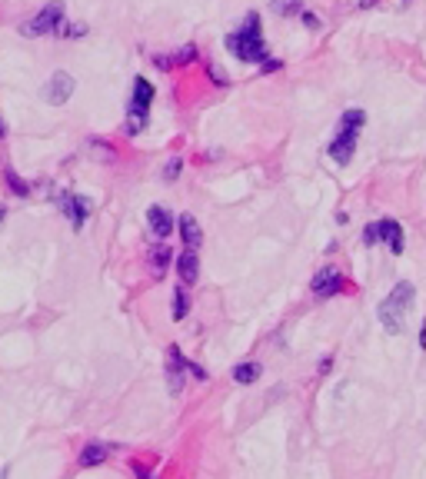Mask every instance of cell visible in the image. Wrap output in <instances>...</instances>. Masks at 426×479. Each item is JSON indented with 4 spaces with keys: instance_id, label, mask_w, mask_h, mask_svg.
Listing matches in <instances>:
<instances>
[{
    "instance_id": "83f0119b",
    "label": "cell",
    "mask_w": 426,
    "mask_h": 479,
    "mask_svg": "<svg viewBox=\"0 0 426 479\" xmlns=\"http://www.w3.org/2000/svg\"><path fill=\"white\" fill-rule=\"evenodd\" d=\"M377 3H380V0H356V7H360V10H370V7H377Z\"/></svg>"
},
{
    "instance_id": "4fadbf2b",
    "label": "cell",
    "mask_w": 426,
    "mask_h": 479,
    "mask_svg": "<svg viewBox=\"0 0 426 479\" xmlns=\"http://www.w3.org/2000/svg\"><path fill=\"white\" fill-rule=\"evenodd\" d=\"M180 237H183V243L194 250L200 240H203V230H200V223H197V217L194 213H183L180 217Z\"/></svg>"
},
{
    "instance_id": "cb8c5ba5",
    "label": "cell",
    "mask_w": 426,
    "mask_h": 479,
    "mask_svg": "<svg viewBox=\"0 0 426 479\" xmlns=\"http://www.w3.org/2000/svg\"><path fill=\"white\" fill-rule=\"evenodd\" d=\"M187 370H190V373L197 376L200 383H203V379H210V373H207V370H203V366H197V363H187Z\"/></svg>"
},
{
    "instance_id": "d6986e66",
    "label": "cell",
    "mask_w": 426,
    "mask_h": 479,
    "mask_svg": "<svg viewBox=\"0 0 426 479\" xmlns=\"http://www.w3.org/2000/svg\"><path fill=\"white\" fill-rule=\"evenodd\" d=\"M270 7H274V14H280V17H293L303 10V0H270Z\"/></svg>"
},
{
    "instance_id": "277c9868",
    "label": "cell",
    "mask_w": 426,
    "mask_h": 479,
    "mask_svg": "<svg viewBox=\"0 0 426 479\" xmlns=\"http://www.w3.org/2000/svg\"><path fill=\"white\" fill-rule=\"evenodd\" d=\"M63 14H67V10H63L61 0H50V3H47L40 14H33L31 20L20 27V33H24V37H44V33H57V27L63 24Z\"/></svg>"
},
{
    "instance_id": "2e32d148",
    "label": "cell",
    "mask_w": 426,
    "mask_h": 479,
    "mask_svg": "<svg viewBox=\"0 0 426 479\" xmlns=\"http://www.w3.org/2000/svg\"><path fill=\"white\" fill-rule=\"evenodd\" d=\"M150 260H153V273L164 276V269L170 267V250L164 243H157V246H150Z\"/></svg>"
},
{
    "instance_id": "8992f818",
    "label": "cell",
    "mask_w": 426,
    "mask_h": 479,
    "mask_svg": "<svg viewBox=\"0 0 426 479\" xmlns=\"http://www.w3.org/2000/svg\"><path fill=\"white\" fill-rule=\"evenodd\" d=\"M61 210H63V217L70 220V223L80 230V226L87 223V217H90V200L87 196H77V194H61Z\"/></svg>"
},
{
    "instance_id": "484cf974",
    "label": "cell",
    "mask_w": 426,
    "mask_h": 479,
    "mask_svg": "<svg viewBox=\"0 0 426 479\" xmlns=\"http://www.w3.org/2000/svg\"><path fill=\"white\" fill-rule=\"evenodd\" d=\"M300 14H303V24H306V27H313V30L320 27V20H317L313 14H306V10H300Z\"/></svg>"
},
{
    "instance_id": "ac0fdd59",
    "label": "cell",
    "mask_w": 426,
    "mask_h": 479,
    "mask_svg": "<svg viewBox=\"0 0 426 479\" xmlns=\"http://www.w3.org/2000/svg\"><path fill=\"white\" fill-rule=\"evenodd\" d=\"M3 183H7V190H10L14 196H31V187L24 183V177H17L14 170H7V173H3Z\"/></svg>"
},
{
    "instance_id": "f546056e",
    "label": "cell",
    "mask_w": 426,
    "mask_h": 479,
    "mask_svg": "<svg viewBox=\"0 0 426 479\" xmlns=\"http://www.w3.org/2000/svg\"><path fill=\"white\" fill-rule=\"evenodd\" d=\"M420 346L426 350V320H423V329H420Z\"/></svg>"
},
{
    "instance_id": "4316f807",
    "label": "cell",
    "mask_w": 426,
    "mask_h": 479,
    "mask_svg": "<svg viewBox=\"0 0 426 479\" xmlns=\"http://www.w3.org/2000/svg\"><path fill=\"white\" fill-rule=\"evenodd\" d=\"M134 473H137V479H153L150 473H147V469H143V466H140V463H134Z\"/></svg>"
},
{
    "instance_id": "5b68a950",
    "label": "cell",
    "mask_w": 426,
    "mask_h": 479,
    "mask_svg": "<svg viewBox=\"0 0 426 479\" xmlns=\"http://www.w3.org/2000/svg\"><path fill=\"white\" fill-rule=\"evenodd\" d=\"M74 77L67 74V70H57V74L47 80V90H44V97H47V104H54V107H63L70 97H74Z\"/></svg>"
},
{
    "instance_id": "9a60e30c",
    "label": "cell",
    "mask_w": 426,
    "mask_h": 479,
    "mask_svg": "<svg viewBox=\"0 0 426 479\" xmlns=\"http://www.w3.org/2000/svg\"><path fill=\"white\" fill-rule=\"evenodd\" d=\"M260 373H263V366H260V363H237V366H233V383H240V386H246V383H257Z\"/></svg>"
},
{
    "instance_id": "ba28073f",
    "label": "cell",
    "mask_w": 426,
    "mask_h": 479,
    "mask_svg": "<svg viewBox=\"0 0 426 479\" xmlns=\"http://www.w3.org/2000/svg\"><path fill=\"white\" fill-rule=\"evenodd\" d=\"M183 370H187V359H183L180 346H170L167 350V386L173 396L183 389Z\"/></svg>"
},
{
    "instance_id": "ffe728a7",
    "label": "cell",
    "mask_w": 426,
    "mask_h": 479,
    "mask_svg": "<svg viewBox=\"0 0 426 479\" xmlns=\"http://www.w3.org/2000/svg\"><path fill=\"white\" fill-rule=\"evenodd\" d=\"M57 37H87V27H84V24H67V20H63L61 27H57Z\"/></svg>"
},
{
    "instance_id": "7402d4cb",
    "label": "cell",
    "mask_w": 426,
    "mask_h": 479,
    "mask_svg": "<svg viewBox=\"0 0 426 479\" xmlns=\"http://www.w3.org/2000/svg\"><path fill=\"white\" fill-rule=\"evenodd\" d=\"M207 74H210V80H213V84H216V87H227V84H230L227 77L220 74V70H216V67H213V63H210V67H207Z\"/></svg>"
},
{
    "instance_id": "3957f363",
    "label": "cell",
    "mask_w": 426,
    "mask_h": 479,
    "mask_svg": "<svg viewBox=\"0 0 426 479\" xmlns=\"http://www.w3.org/2000/svg\"><path fill=\"white\" fill-rule=\"evenodd\" d=\"M416 299V290H413V283H407V280H400V283L393 286V293H386V299L380 303V310H377V316H380V323L386 333H403V320H407V310H410V303Z\"/></svg>"
},
{
    "instance_id": "30bf717a",
    "label": "cell",
    "mask_w": 426,
    "mask_h": 479,
    "mask_svg": "<svg viewBox=\"0 0 426 479\" xmlns=\"http://www.w3.org/2000/svg\"><path fill=\"white\" fill-rule=\"evenodd\" d=\"M177 273H180V280H183V286H194L200 280V260H197V253L187 246L180 256H177Z\"/></svg>"
},
{
    "instance_id": "4dcf8cb0",
    "label": "cell",
    "mask_w": 426,
    "mask_h": 479,
    "mask_svg": "<svg viewBox=\"0 0 426 479\" xmlns=\"http://www.w3.org/2000/svg\"><path fill=\"white\" fill-rule=\"evenodd\" d=\"M3 220H7V207H0V223H3Z\"/></svg>"
},
{
    "instance_id": "7c38bea8",
    "label": "cell",
    "mask_w": 426,
    "mask_h": 479,
    "mask_svg": "<svg viewBox=\"0 0 426 479\" xmlns=\"http://www.w3.org/2000/svg\"><path fill=\"white\" fill-rule=\"evenodd\" d=\"M153 104V84L147 77H137L134 80V97H130V107H140V110H150Z\"/></svg>"
},
{
    "instance_id": "603a6c76",
    "label": "cell",
    "mask_w": 426,
    "mask_h": 479,
    "mask_svg": "<svg viewBox=\"0 0 426 479\" xmlns=\"http://www.w3.org/2000/svg\"><path fill=\"white\" fill-rule=\"evenodd\" d=\"M363 243L366 246H377V243H380V240H377V223H370L363 230Z\"/></svg>"
},
{
    "instance_id": "e0dca14e",
    "label": "cell",
    "mask_w": 426,
    "mask_h": 479,
    "mask_svg": "<svg viewBox=\"0 0 426 479\" xmlns=\"http://www.w3.org/2000/svg\"><path fill=\"white\" fill-rule=\"evenodd\" d=\"M190 313V297H187V286H177L173 290V320H183Z\"/></svg>"
},
{
    "instance_id": "1f68e13d",
    "label": "cell",
    "mask_w": 426,
    "mask_h": 479,
    "mask_svg": "<svg viewBox=\"0 0 426 479\" xmlns=\"http://www.w3.org/2000/svg\"><path fill=\"white\" fill-rule=\"evenodd\" d=\"M0 140H3V120H0Z\"/></svg>"
},
{
    "instance_id": "9c48e42d",
    "label": "cell",
    "mask_w": 426,
    "mask_h": 479,
    "mask_svg": "<svg viewBox=\"0 0 426 479\" xmlns=\"http://www.w3.org/2000/svg\"><path fill=\"white\" fill-rule=\"evenodd\" d=\"M377 240H380V243H386L393 253H403V250H407L403 226L396 223V220H380V223H377Z\"/></svg>"
},
{
    "instance_id": "52a82bcc",
    "label": "cell",
    "mask_w": 426,
    "mask_h": 479,
    "mask_svg": "<svg viewBox=\"0 0 426 479\" xmlns=\"http://www.w3.org/2000/svg\"><path fill=\"white\" fill-rule=\"evenodd\" d=\"M343 286H347V280H343V273H340V269H336V267H323L317 276H313L310 290H313L317 297H333V293H340Z\"/></svg>"
},
{
    "instance_id": "6da1fadb",
    "label": "cell",
    "mask_w": 426,
    "mask_h": 479,
    "mask_svg": "<svg viewBox=\"0 0 426 479\" xmlns=\"http://www.w3.org/2000/svg\"><path fill=\"white\" fill-rule=\"evenodd\" d=\"M227 50L230 54H237V57L244 60V63H263L267 60V44H263V33H260V14L253 10V14L244 17V27L237 30V33H227Z\"/></svg>"
},
{
    "instance_id": "5bb4252c",
    "label": "cell",
    "mask_w": 426,
    "mask_h": 479,
    "mask_svg": "<svg viewBox=\"0 0 426 479\" xmlns=\"http://www.w3.org/2000/svg\"><path fill=\"white\" fill-rule=\"evenodd\" d=\"M106 456H110V453H106L104 443H87V446H84V453H80V466H84V469H90V466H100V463L106 460Z\"/></svg>"
},
{
    "instance_id": "7a4b0ae2",
    "label": "cell",
    "mask_w": 426,
    "mask_h": 479,
    "mask_svg": "<svg viewBox=\"0 0 426 479\" xmlns=\"http://www.w3.org/2000/svg\"><path fill=\"white\" fill-rule=\"evenodd\" d=\"M363 123H366V110H360V107H353V110H347V113L340 117V127H336L333 140H330V150H326L333 164H350L353 160V150H356V140H360Z\"/></svg>"
},
{
    "instance_id": "8fae6325",
    "label": "cell",
    "mask_w": 426,
    "mask_h": 479,
    "mask_svg": "<svg viewBox=\"0 0 426 479\" xmlns=\"http://www.w3.org/2000/svg\"><path fill=\"white\" fill-rule=\"evenodd\" d=\"M147 223L160 240H167L173 233V213H167L164 207H150L147 210Z\"/></svg>"
},
{
    "instance_id": "44dd1931",
    "label": "cell",
    "mask_w": 426,
    "mask_h": 479,
    "mask_svg": "<svg viewBox=\"0 0 426 479\" xmlns=\"http://www.w3.org/2000/svg\"><path fill=\"white\" fill-rule=\"evenodd\" d=\"M183 170V160L180 157H173V160H167V166H164V180H177Z\"/></svg>"
},
{
    "instance_id": "d4e9b609",
    "label": "cell",
    "mask_w": 426,
    "mask_h": 479,
    "mask_svg": "<svg viewBox=\"0 0 426 479\" xmlns=\"http://www.w3.org/2000/svg\"><path fill=\"white\" fill-rule=\"evenodd\" d=\"M260 67H263V74H274V70H280V60H263V63H260Z\"/></svg>"
},
{
    "instance_id": "f1b7e54d",
    "label": "cell",
    "mask_w": 426,
    "mask_h": 479,
    "mask_svg": "<svg viewBox=\"0 0 426 479\" xmlns=\"http://www.w3.org/2000/svg\"><path fill=\"white\" fill-rule=\"evenodd\" d=\"M330 363H333V356H323V359H320V373H326V370H330Z\"/></svg>"
}]
</instances>
